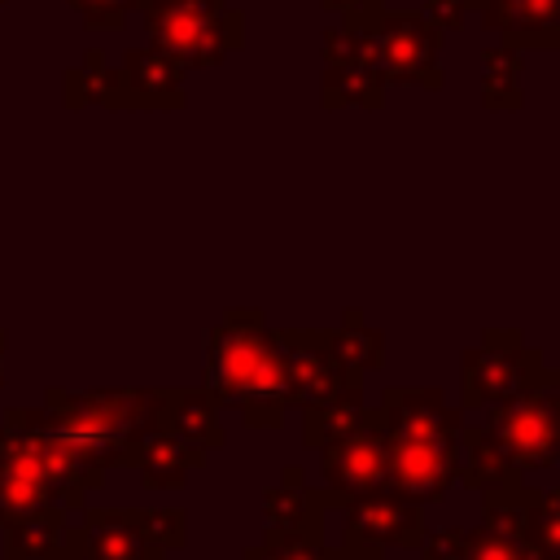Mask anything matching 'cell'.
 I'll list each match as a JSON object with an SVG mask.
<instances>
[{
	"label": "cell",
	"mask_w": 560,
	"mask_h": 560,
	"mask_svg": "<svg viewBox=\"0 0 560 560\" xmlns=\"http://www.w3.org/2000/svg\"><path fill=\"white\" fill-rule=\"evenodd\" d=\"M88 31H122V22L131 18L136 0H66Z\"/></svg>",
	"instance_id": "26"
},
{
	"label": "cell",
	"mask_w": 560,
	"mask_h": 560,
	"mask_svg": "<svg viewBox=\"0 0 560 560\" xmlns=\"http://www.w3.org/2000/svg\"><path fill=\"white\" fill-rule=\"evenodd\" d=\"M319 9L341 22H372L385 9V0H319Z\"/></svg>",
	"instance_id": "28"
},
{
	"label": "cell",
	"mask_w": 560,
	"mask_h": 560,
	"mask_svg": "<svg viewBox=\"0 0 560 560\" xmlns=\"http://www.w3.org/2000/svg\"><path fill=\"white\" fill-rule=\"evenodd\" d=\"M424 18L446 35V31H459L464 18H468V0H424Z\"/></svg>",
	"instance_id": "27"
},
{
	"label": "cell",
	"mask_w": 560,
	"mask_h": 560,
	"mask_svg": "<svg viewBox=\"0 0 560 560\" xmlns=\"http://www.w3.org/2000/svg\"><path fill=\"white\" fill-rule=\"evenodd\" d=\"M468 490H490V486H508V481H521V472H512V464L494 451V442L486 438L481 424H468L459 429V477Z\"/></svg>",
	"instance_id": "20"
},
{
	"label": "cell",
	"mask_w": 560,
	"mask_h": 560,
	"mask_svg": "<svg viewBox=\"0 0 560 560\" xmlns=\"http://www.w3.org/2000/svg\"><path fill=\"white\" fill-rule=\"evenodd\" d=\"M219 402L206 389H166V407H162V429L192 442L197 451H219L228 442L223 420H219Z\"/></svg>",
	"instance_id": "17"
},
{
	"label": "cell",
	"mask_w": 560,
	"mask_h": 560,
	"mask_svg": "<svg viewBox=\"0 0 560 560\" xmlns=\"http://www.w3.org/2000/svg\"><path fill=\"white\" fill-rule=\"evenodd\" d=\"M416 551H420V560H547L534 542L494 534L486 525H472V529H459V525L424 529Z\"/></svg>",
	"instance_id": "16"
},
{
	"label": "cell",
	"mask_w": 560,
	"mask_h": 560,
	"mask_svg": "<svg viewBox=\"0 0 560 560\" xmlns=\"http://www.w3.org/2000/svg\"><path fill=\"white\" fill-rule=\"evenodd\" d=\"M241 560H350L337 542L311 538V534H271L262 529V538L254 547H245Z\"/></svg>",
	"instance_id": "24"
},
{
	"label": "cell",
	"mask_w": 560,
	"mask_h": 560,
	"mask_svg": "<svg viewBox=\"0 0 560 560\" xmlns=\"http://www.w3.org/2000/svg\"><path fill=\"white\" fill-rule=\"evenodd\" d=\"M542 376H547V385H551V394H556V402H560V368H547Z\"/></svg>",
	"instance_id": "29"
},
{
	"label": "cell",
	"mask_w": 560,
	"mask_h": 560,
	"mask_svg": "<svg viewBox=\"0 0 560 560\" xmlns=\"http://www.w3.org/2000/svg\"><path fill=\"white\" fill-rule=\"evenodd\" d=\"M481 429L494 442V451L512 464V472L560 468V402H556L547 376H538L521 394L486 407Z\"/></svg>",
	"instance_id": "5"
},
{
	"label": "cell",
	"mask_w": 560,
	"mask_h": 560,
	"mask_svg": "<svg viewBox=\"0 0 560 560\" xmlns=\"http://www.w3.org/2000/svg\"><path fill=\"white\" fill-rule=\"evenodd\" d=\"M376 411L385 438V486L424 508L446 499L459 477L464 411L433 385H394L381 394Z\"/></svg>",
	"instance_id": "1"
},
{
	"label": "cell",
	"mask_w": 560,
	"mask_h": 560,
	"mask_svg": "<svg viewBox=\"0 0 560 560\" xmlns=\"http://www.w3.org/2000/svg\"><path fill=\"white\" fill-rule=\"evenodd\" d=\"M219 407L241 411L249 429H280L289 407V376L280 337L254 306H232L206 332V385Z\"/></svg>",
	"instance_id": "2"
},
{
	"label": "cell",
	"mask_w": 560,
	"mask_h": 560,
	"mask_svg": "<svg viewBox=\"0 0 560 560\" xmlns=\"http://www.w3.org/2000/svg\"><path fill=\"white\" fill-rule=\"evenodd\" d=\"M319 477H324V490L337 499V508L354 494H372L385 486V438H381L376 407H368L359 429H350L346 438L319 451Z\"/></svg>",
	"instance_id": "12"
},
{
	"label": "cell",
	"mask_w": 560,
	"mask_h": 560,
	"mask_svg": "<svg viewBox=\"0 0 560 560\" xmlns=\"http://www.w3.org/2000/svg\"><path fill=\"white\" fill-rule=\"evenodd\" d=\"M324 346H328V354H332L350 376H368V372H376L381 359H385V337H381L372 324H363L359 311H341V324H337V328H324Z\"/></svg>",
	"instance_id": "19"
},
{
	"label": "cell",
	"mask_w": 560,
	"mask_h": 560,
	"mask_svg": "<svg viewBox=\"0 0 560 560\" xmlns=\"http://www.w3.org/2000/svg\"><path fill=\"white\" fill-rule=\"evenodd\" d=\"M149 44L184 70H210L245 44V18L228 0H136Z\"/></svg>",
	"instance_id": "4"
},
{
	"label": "cell",
	"mask_w": 560,
	"mask_h": 560,
	"mask_svg": "<svg viewBox=\"0 0 560 560\" xmlns=\"http://www.w3.org/2000/svg\"><path fill=\"white\" fill-rule=\"evenodd\" d=\"M542 350H534L521 328H486L459 354V411H486L542 376Z\"/></svg>",
	"instance_id": "7"
},
{
	"label": "cell",
	"mask_w": 560,
	"mask_h": 560,
	"mask_svg": "<svg viewBox=\"0 0 560 560\" xmlns=\"http://www.w3.org/2000/svg\"><path fill=\"white\" fill-rule=\"evenodd\" d=\"M284 376H289V407H324L337 398L363 394V376H350L324 346V328H276Z\"/></svg>",
	"instance_id": "11"
},
{
	"label": "cell",
	"mask_w": 560,
	"mask_h": 560,
	"mask_svg": "<svg viewBox=\"0 0 560 560\" xmlns=\"http://www.w3.org/2000/svg\"><path fill=\"white\" fill-rule=\"evenodd\" d=\"M201 464H206V451H197L192 442H184L166 429H153L136 451V472L149 490H179L188 481V472H197Z\"/></svg>",
	"instance_id": "18"
},
{
	"label": "cell",
	"mask_w": 560,
	"mask_h": 560,
	"mask_svg": "<svg viewBox=\"0 0 560 560\" xmlns=\"http://www.w3.org/2000/svg\"><path fill=\"white\" fill-rule=\"evenodd\" d=\"M184 66L162 48H127L118 61V109H184Z\"/></svg>",
	"instance_id": "13"
},
{
	"label": "cell",
	"mask_w": 560,
	"mask_h": 560,
	"mask_svg": "<svg viewBox=\"0 0 560 560\" xmlns=\"http://www.w3.org/2000/svg\"><path fill=\"white\" fill-rule=\"evenodd\" d=\"M79 560H166L188 538L179 508H83Z\"/></svg>",
	"instance_id": "6"
},
{
	"label": "cell",
	"mask_w": 560,
	"mask_h": 560,
	"mask_svg": "<svg viewBox=\"0 0 560 560\" xmlns=\"http://www.w3.org/2000/svg\"><path fill=\"white\" fill-rule=\"evenodd\" d=\"M529 542L547 560H560V486L556 490L529 486Z\"/></svg>",
	"instance_id": "25"
},
{
	"label": "cell",
	"mask_w": 560,
	"mask_h": 560,
	"mask_svg": "<svg viewBox=\"0 0 560 560\" xmlns=\"http://www.w3.org/2000/svg\"><path fill=\"white\" fill-rule=\"evenodd\" d=\"M372 39H376V61L385 83H407L424 92H442V31L416 13V9H381L372 18Z\"/></svg>",
	"instance_id": "10"
},
{
	"label": "cell",
	"mask_w": 560,
	"mask_h": 560,
	"mask_svg": "<svg viewBox=\"0 0 560 560\" xmlns=\"http://www.w3.org/2000/svg\"><path fill=\"white\" fill-rule=\"evenodd\" d=\"M4 346H9V337H4V328H0V385H4Z\"/></svg>",
	"instance_id": "30"
},
{
	"label": "cell",
	"mask_w": 560,
	"mask_h": 560,
	"mask_svg": "<svg viewBox=\"0 0 560 560\" xmlns=\"http://www.w3.org/2000/svg\"><path fill=\"white\" fill-rule=\"evenodd\" d=\"M324 74H319V101L324 109H381L385 105V74L376 61L372 22H337L319 39Z\"/></svg>",
	"instance_id": "8"
},
{
	"label": "cell",
	"mask_w": 560,
	"mask_h": 560,
	"mask_svg": "<svg viewBox=\"0 0 560 560\" xmlns=\"http://www.w3.org/2000/svg\"><path fill=\"white\" fill-rule=\"evenodd\" d=\"M481 109H521V52L503 39L481 52Z\"/></svg>",
	"instance_id": "21"
},
{
	"label": "cell",
	"mask_w": 560,
	"mask_h": 560,
	"mask_svg": "<svg viewBox=\"0 0 560 560\" xmlns=\"http://www.w3.org/2000/svg\"><path fill=\"white\" fill-rule=\"evenodd\" d=\"M66 105L70 109H83V105L118 109V66H109L101 48H88L83 61L66 70Z\"/></svg>",
	"instance_id": "22"
},
{
	"label": "cell",
	"mask_w": 560,
	"mask_h": 560,
	"mask_svg": "<svg viewBox=\"0 0 560 560\" xmlns=\"http://www.w3.org/2000/svg\"><path fill=\"white\" fill-rule=\"evenodd\" d=\"M328 508H337V499L324 486L315 490L298 464H289L280 472V481L262 490V516H267V529L271 534H311V538H324V512Z\"/></svg>",
	"instance_id": "15"
},
{
	"label": "cell",
	"mask_w": 560,
	"mask_h": 560,
	"mask_svg": "<svg viewBox=\"0 0 560 560\" xmlns=\"http://www.w3.org/2000/svg\"><path fill=\"white\" fill-rule=\"evenodd\" d=\"M424 503L381 486L372 494H354L341 503V551L350 560H385L389 547L416 551L424 538Z\"/></svg>",
	"instance_id": "9"
},
{
	"label": "cell",
	"mask_w": 560,
	"mask_h": 560,
	"mask_svg": "<svg viewBox=\"0 0 560 560\" xmlns=\"http://www.w3.org/2000/svg\"><path fill=\"white\" fill-rule=\"evenodd\" d=\"M508 48H560V0H468Z\"/></svg>",
	"instance_id": "14"
},
{
	"label": "cell",
	"mask_w": 560,
	"mask_h": 560,
	"mask_svg": "<svg viewBox=\"0 0 560 560\" xmlns=\"http://www.w3.org/2000/svg\"><path fill=\"white\" fill-rule=\"evenodd\" d=\"M363 416H368V398L363 394L337 398V402H324V407H306L302 411V446L306 451H324L328 442H337L350 429H359Z\"/></svg>",
	"instance_id": "23"
},
{
	"label": "cell",
	"mask_w": 560,
	"mask_h": 560,
	"mask_svg": "<svg viewBox=\"0 0 560 560\" xmlns=\"http://www.w3.org/2000/svg\"><path fill=\"white\" fill-rule=\"evenodd\" d=\"M0 4H4V0H0Z\"/></svg>",
	"instance_id": "31"
},
{
	"label": "cell",
	"mask_w": 560,
	"mask_h": 560,
	"mask_svg": "<svg viewBox=\"0 0 560 560\" xmlns=\"http://www.w3.org/2000/svg\"><path fill=\"white\" fill-rule=\"evenodd\" d=\"M166 389H48L39 411L44 420L101 472L109 468H136L140 442L162 429Z\"/></svg>",
	"instance_id": "3"
}]
</instances>
